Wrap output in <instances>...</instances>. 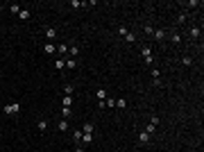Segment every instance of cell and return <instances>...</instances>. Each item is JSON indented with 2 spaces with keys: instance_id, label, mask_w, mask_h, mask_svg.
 I'll return each instance as SVG.
<instances>
[{
  "instance_id": "cell-1",
  "label": "cell",
  "mask_w": 204,
  "mask_h": 152,
  "mask_svg": "<svg viewBox=\"0 0 204 152\" xmlns=\"http://www.w3.org/2000/svg\"><path fill=\"white\" fill-rule=\"evenodd\" d=\"M18 111H21V104H18V102H11V104L5 107V114H7V116H14V114H18Z\"/></svg>"
},
{
  "instance_id": "cell-2",
  "label": "cell",
  "mask_w": 204,
  "mask_h": 152,
  "mask_svg": "<svg viewBox=\"0 0 204 152\" xmlns=\"http://www.w3.org/2000/svg\"><path fill=\"white\" fill-rule=\"evenodd\" d=\"M29 16H32L29 9H21V11H18V18H21V21H29Z\"/></svg>"
},
{
  "instance_id": "cell-3",
  "label": "cell",
  "mask_w": 204,
  "mask_h": 152,
  "mask_svg": "<svg viewBox=\"0 0 204 152\" xmlns=\"http://www.w3.org/2000/svg\"><path fill=\"white\" fill-rule=\"evenodd\" d=\"M68 52H70V57L75 59V57L80 55V46H68Z\"/></svg>"
},
{
  "instance_id": "cell-4",
  "label": "cell",
  "mask_w": 204,
  "mask_h": 152,
  "mask_svg": "<svg viewBox=\"0 0 204 152\" xmlns=\"http://www.w3.org/2000/svg\"><path fill=\"white\" fill-rule=\"evenodd\" d=\"M159 77H161V73H159V68H152V82H154V84H159V82H161Z\"/></svg>"
},
{
  "instance_id": "cell-5",
  "label": "cell",
  "mask_w": 204,
  "mask_h": 152,
  "mask_svg": "<svg viewBox=\"0 0 204 152\" xmlns=\"http://www.w3.org/2000/svg\"><path fill=\"white\" fill-rule=\"evenodd\" d=\"M152 36H154L157 41H163V39H166V32H163V30H154V34H152Z\"/></svg>"
},
{
  "instance_id": "cell-6",
  "label": "cell",
  "mask_w": 204,
  "mask_h": 152,
  "mask_svg": "<svg viewBox=\"0 0 204 152\" xmlns=\"http://www.w3.org/2000/svg\"><path fill=\"white\" fill-rule=\"evenodd\" d=\"M95 95L100 98V102H104V100H107V91H104V89H98V93H95Z\"/></svg>"
},
{
  "instance_id": "cell-7",
  "label": "cell",
  "mask_w": 204,
  "mask_h": 152,
  "mask_svg": "<svg viewBox=\"0 0 204 152\" xmlns=\"http://www.w3.org/2000/svg\"><path fill=\"white\" fill-rule=\"evenodd\" d=\"M36 127H39V132H45V129H48V121H45V118H43V121H39Z\"/></svg>"
},
{
  "instance_id": "cell-8",
  "label": "cell",
  "mask_w": 204,
  "mask_h": 152,
  "mask_svg": "<svg viewBox=\"0 0 204 152\" xmlns=\"http://www.w3.org/2000/svg\"><path fill=\"white\" fill-rule=\"evenodd\" d=\"M45 36H48V39H55V36H57V30H55V27H48V30H45Z\"/></svg>"
},
{
  "instance_id": "cell-9",
  "label": "cell",
  "mask_w": 204,
  "mask_h": 152,
  "mask_svg": "<svg viewBox=\"0 0 204 152\" xmlns=\"http://www.w3.org/2000/svg\"><path fill=\"white\" fill-rule=\"evenodd\" d=\"M64 61H66V68H70V70L77 68V61H75V59H64Z\"/></svg>"
},
{
  "instance_id": "cell-10",
  "label": "cell",
  "mask_w": 204,
  "mask_h": 152,
  "mask_svg": "<svg viewBox=\"0 0 204 152\" xmlns=\"http://www.w3.org/2000/svg\"><path fill=\"white\" fill-rule=\"evenodd\" d=\"M57 129H59V132H66V129H68V121L64 118V121H61V123L57 125Z\"/></svg>"
},
{
  "instance_id": "cell-11",
  "label": "cell",
  "mask_w": 204,
  "mask_h": 152,
  "mask_svg": "<svg viewBox=\"0 0 204 152\" xmlns=\"http://www.w3.org/2000/svg\"><path fill=\"white\" fill-rule=\"evenodd\" d=\"M82 132H84V134H93V125H91V123H84Z\"/></svg>"
},
{
  "instance_id": "cell-12",
  "label": "cell",
  "mask_w": 204,
  "mask_h": 152,
  "mask_svg": "<svg viewBox=\"0 0 204 152\" xmlns=\"http://www.w3.org/2000/svg\"><path fill=\"white\" fill-rule=\"evenodd\" d=\"M82 136H84L82 129H75V132H73V139H75V141H82Z\"/></svg>"
},
{
  "instance_id": "cell-13",
  "label": "cell",
  "mask_w": 204,
  "mask_h": 152,
  "mask_svg": "<svg viewBox=\"0 0 204 152\" xmlns=\"http://www.w3.org/2000/svg\"><path fill=\"white\" fill-rule=\"evenodd\" d=\"M116 107L125 109V107H127V100H125V98H118V100H116Z\"/></svg>"
},
{
  "instance_id": "cell-14",
  "label": "cell",
  "mask_w": 204,
  "mask_h": 152,
  "mask_svg": "<svg viewBox=\"0 0 204 152\" xmlns=\"http://www.w3.org/2000/svg\"><path fill=\"white\" fill-rule=\"evenodd\" d=\"M138 141H141V143H147V141H150V134L141 132V134H138Z\"/></svg>"
},
{
  "instance_id": "cell-15",
  "label": "cell",
  "mask_w": 204,
  "mask_h": 152,
  "mask_svg": "<svg viewBox=\"0 0 204 152\" xmlns=\"http://www.w3.org/2000/svg\"><path fill=\"white\" fill-rule=\"evenodd\" d=\"M55 68H57V70H64V68H66V61H64V59L55 61Z\"/></svg>"
},
{
  "instance_id": "cell-16",
  "label": "cell",
  "mask_w": 204,
  "mask_h": 152,
  "mask_svg": "<svg viewBox=\"0 0 204 152\" xmlns=\"http://www.w3.org/2000/svg\"><path fill=\"white\" fill-rule=\"evenodd\" d=\"M43 50H45L48 55H52V52H55V46H52V43H45V46H43Z\"/></svg>"
},
{
  "instance_id": "cell-17",
  "label": "cell",
  "mask_w": 204,
  "mask_h": 152,
  "mask_svg": "<svg viewBox=\"0 0 204 152\" xmlns=\"http://www.w3.org/2000/svg\"><path fill=\"white\" fill-rule=\"evenodd\" d=\"M61 102H64V107H73V98H70V95H66Z\"/></svg>"
},
{
  "instance_id": "cell-18",
  "label": "cell",
  "mask_w": 204,
  "mask_h": 152,
  "mask_svg": "<svg viewBox=\"0 0 204 152\" xmlns=\"http://www.w3.org/2000/svg\"><path fill=\"white\" fill-rule=\"evenodd\" d=\"M59 52H61V55H66V52H68V46H66V43H59V48H57Z\"/></svg>"
},
{
  "instance_id": "cell-19",
  "label": "cell",
  "mask_w": 204,
  "mask_h": 152,
  "mask_svg": "<svg viewBox=\"0 0 204 152\" xmlns=\"http://www.w3.org/2000/svg\"><path fill=\"white\" fill-rule=\"evenodd\" d=\"M154 129H157L154 125H147V127H145V129H143V132H145V134H150V136H152V134H154Z\"/></svg>"
},
{
  "instance_id": "cell-20",
  "label": "cell",
  "mask_w": 204,
  "mask_h": 152,
  "mask_svg": "<svg viewBox=\"0 0 204 152\" xmlns=\"http://www.w3.org/2000/svg\"><path fill=\"white\" fill-rule=\"evenodd\" d=\"M191 36L197 39V36H200V27H191Z\"/></svg>"
},
{
  "instance_id": "cell-21",
  "label": "cell",
  "mask_w": 204,
  "mask_h": 152,
  "mask_svg": "<svg viewBox=\"0 0 204 152\" xmlns=\"http://www.w3.org/2000/svg\"><path fill=\"white\" fill-rule=\"evenodd\" d=\"M91 141H93V134H84L82 136V143H91Z\"/></svg>"
},
{
  "instance_id": "cell-22",
  "label": "cell",
  "mask_w": 204,
  "mask_h": 152,
  "mask_svg": "<svg viewBox=\"0 0 204 152\" xmlns=\"http://www.w3.org/2000/svg\"><path fill=\"white\" fill-rule=\"evenodd\" d=\"M170 39H173V43H181V34H177V32L170 36Z\"/></svg>"
},
{
  "instance_id": "cell-23",
  "label": "cell",
  "mask_w": 204,
  "mask_h": 152,
  "mask_svg": "<svg viewBox=\"0 0 204 152\" xmlns=\"http://www.w3.org/2000/svg\"><path fill=\"white\" fill-rule=\"evenodd\" d=\"M143 57H152V48H150V46L143 48Z\"/></svg>"
},
{
  "instance_id": "cell-24",
  "label": "cell",
  "mask_w": 204,
  "mask_h": 152,
  "mask_svg": "<svg viewBox=\"0 0 204 152\" xmlns=\"http://www.w3.org/2000/svg\"><path fill=\"white\" fill-rule=\"evenodd\" d=\"M125 39H127V41H129V43H134V41H136V36H134V34H132V32H127V34H125Z\"/></svg>"
},
{
  "instance_id": "cell-25",
  "label": "cell",
  "mask_w": 204,
  "mask_h": 152,
  "mask_svg": "<svg viewBox=\"0 0 204 152\" xmlns=\"http://www.w3.org/2000/svg\"><path fill=\"white\" fill-rule=\"evenodd\" d=\"M102 104H104V107H114V104H116V100H114V98H109V100H104Z\"/></svg>"
},
{
  "instance_id": "cell-26",
  "label": "cell",
  "mask_w": 204,
  "mask_h": 152,
  "mask_svg": "<svg viewBox=\"0 0 204 152\" xmlns=\"http://www.w3.org/2000/svg\"><path fill=\"white\" fill-rule=\"evenodd\" d=\"M61 116L68 118V116H70V107H64V109H61Z\"/></svg>"
},
{
  "instance_id": "cell-27",
  "label": "cell",
  "mask_w": 204,
  "mask_h": 152,
  "mask_svg": "<svg viewBox=\"0 0 204 152\" xmlns=\"http://www.w3.org/2000/svg\"><path fill=\"white\" fill-rule=\"evenodd\" d=\"M64 91H66V95H73V84H66Z\"/></svg>"
},
{
  "instance_id": "cell-28",
  "label": "cell",
  "mask_w": 204,
  "mask_h": 152,
  "mask_svg": "<svg viewBox=\"0 0 204 152\" xmlns=\"http://www.w3.org/2000/svg\"><path fill=\"white\" fill-rule=\"evenodd\" d=\"M143 30H145V34H154V27L152 25H143Z\"/></svg>"
},
{
  "instance_id": "cell-29",
  "label": "cell",
  "mask_w": 204,
  "mask_h": 152,
  "mask_svg": "<svg viewBox=\"0 0 204 152\" xmlns=\"http://www.w3.org/2000/svg\"><path fill=\"white\" fill-rule=\"evenodd\" d=\"M70 5H73V7H86V2H80V0H73Z\"/></svg>"
},
{
  "instance_id": "cell-30",
  "label": "cell",
  "mask_w": 204,
  "mask_h": 152,
  "mask_svg": "<svg viewBox=\"0 0 204 152\" xmlns=\"http://www.w3.org/2000/svg\"><path fill=\"white\" fill-rule=\"evenodd\" d=\"M9 9H11V14H18V11H21V7H18V5H9Z\"/></svg>"
},
{
  "instance_id": "cell-31",
  "label": "cell",
  "mask_w": 204,
  "mask_h": 152,
  "mask_svg": "<svg viewBox=\"0 0 204 152\" xmlns=\"http://www.w3.org/2000/svg\"><path fill=\"white\" fill-rule=\"evenodd\" d=\"M150 125H154V127H157V125H159V116H152V118H150Z\"/></svg>"
},
{
  "instance_id": "cell-32",
  "label": "cell",
  "mask_w": 204,
  "mask_h": 152,
  "mask_svg": "<svg viewBox=\"0 0 204 152\" xmlns=\"http://www.w3.org/2000/svg\"><path fill=\"white\" fill-rule=\"evenodd\" d=\"M181 64H184V66H191V64H193V59H191V57H184V59H181Z\"/></svg>"
},
{
  "instance_id": "cell-33",
  "label": "cell",
  "mask_w": 204,
  "mask_h": 152,
  "mask_svg": "<svg viewBox=\"0 0 204 152\" xmlns=\"http://www.w3.org/2000/svg\"><path fill=\"white\" fill-rule=\"evenodd\" d=\"M197 5H200L197 0H191V2H186V7H191V9H193V7H197Z\"/></svg>"
},
{
  "instance_id": "cell-34",
  "label": "cell",
  "mask_w": 204,
  "mask_h": 152,
  "mask_svg": "<svg viewBox=\"0 0 204 152\" xmlns=\"http://www.w3.org/2000/svg\"><path fill=\"white\" fill-rule=\"evenodd\" d=\"M184 21H186V14H184V11H181V14H179V16H177V23H184Z\"/></svg>"
},
{
  "instance_id": "cell-35",
  "label": "cell",
  "mask_w": 204,
  "mask_h": 152,
  "mask_svg": "<svg viewBox=\"0 0 204 152\" xmlns=\"http://www.w3.org/2000/svg\"><path fill=\"white\" fill-rule=\"evenodd\" d=\"M66 152H75V150H66Z\"/></svg>"
},
{
  "instance_id": "cell-36",
  "label": "cell",
  "mask_w": 204,
  "mask_h": 152,
  "mask_svg": "<svg viewBox=\"0 0 204 152\" xmlns=\"http://www.w3.org/2000/svg\"><path fill=\"white\" fill-rule=\"evenodd\" d=\"M0 11H2V5H0Z\"/></svg>"
}]
</instances>
